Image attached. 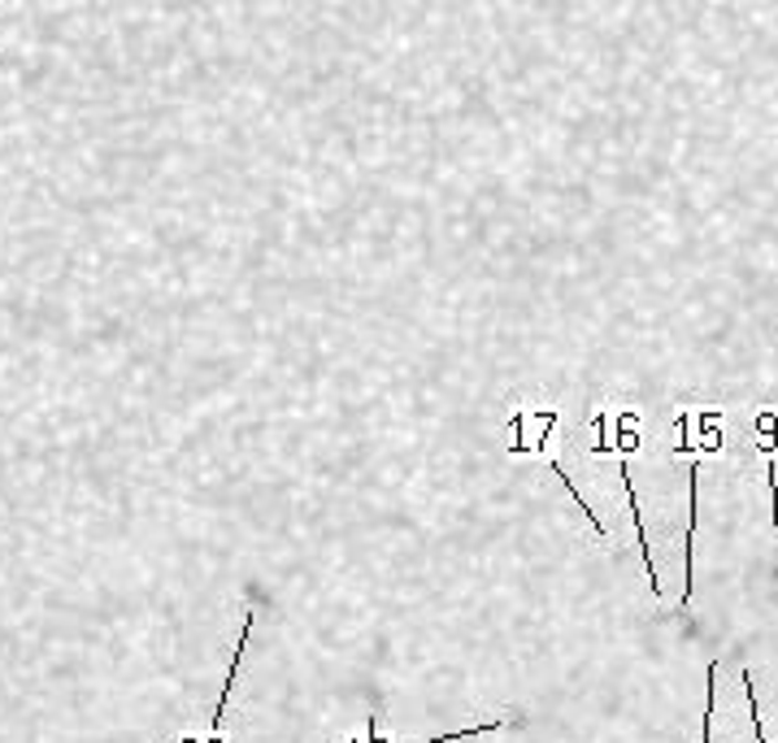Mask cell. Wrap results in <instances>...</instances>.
Wrapping results in <instances>:
<instances>
[{
  "instance_id": "obj_1",
  "label": "cell",
  "mask_w": 778,
  "mask_h": 743,
  "mask_svg": "<svg viewBox=\"0 0 778 743\" xmlns=\"http://www.w3.org/2000/svg\"><path fill=\"white\" fill-rule=\"evenodd\" d=\"M514 431H531V435H522V440H514V448L509 453H543L548 448V435L557 431V413L552 409H539V413H514Z\"/></svg>"
},
{
  "instance_id": "obj_2",
  "label": "cell",
  "mask_w": 778,
  "mask_h": 743,
  "mask_svg": "<svg viewBox=\"0 0 778 743\" xmlns=\"http://www.w3.org/2000/svg\"><path fill=\"white\" fill-rule=\"evenodd\" d=\"M622 487H626L631 514H635V526H640V553H644V574H649V587H653V596H661V578H657V566H653V553H649V535H644V514H640V501H635V478H631V465H626V461H622Z\"/></svg>"
},
{
  "instance_id": "obj_3",
  "label": "cell",
  "mask_w": 778,
  "mask_h": 743,
  "mask_svg": "<svg viewBox=\"0 0 778 743\" xmlns=\"http://www.w3.org/2000/svg\"><path fill=\"white\" fill-rule=\"evenodd\" d=\"M609 426H613V435H609V448H613V453H622V461H626L631 453H635V448H640V417L626 409V413H618Z\"/></svg>"
},
{
  "instance_id": "obj_4",
  "label": "cell",
  "mask_w": 778,
  "mask_h": 743,
  "mask_svg": "<svg viewBox=\"0 0 778 743\" xmlns=\"http://www.w3.org/2000/svg\"><path fill=\"white\" fill-rule=\"evenodd\" d=\"M248 630H252V613H243V630H240V643H236V657H231V670H227V683H222V695H218V709H214V731L222 726V713L231 704V691H236V679H240V665H243V643H248Z\"/></svg>"
},
{
  "instance_id": "obj_5",
  "label": "cell",
  "mask_w": 778,
  "mask_h": 743,
  "mask_svg": "<svg viewBox=\"0 0 778 743\" xmlns=\"http://www.w3.org/2000/svg\"><path fill=\"white\" fill-rule=\"evenodd\" d=\"M714 709H718V661L705 665V713H701V743H714Z\"/></svg>"
},
{
  "instance_id": "obj_6",
  "label": "cell",
  "mask_w": 778,
  "mask_h": 743,
  "mask_svg": "<svg viewBox=\"0 0 778 743\" xmlns=\"http://www.w3.org/2000/svg\"><path fill=\"white\" fill-rule=\"evenodd\" d=\"M548 465H552V474H557V483H561V487H566V492H570V496H574V505H579V509H583V514H588V522H592V530H597V539H609V530H604V526H600V517L592 514V505H588V496H583V492H579V487H574V478H570V474H566V469H561V465H557V461H548Z\"/></svg>"
},
{
  "instance_id": "obj_7",
  "label": "cell",
  "mask_w": 778,
  "mask_h": 743,
  "mask_svg": "<svg viewBox=\"0 0 778 743\" xmlns=\"http://www.w3.org/2000/svg\"><path fill=\"white\" fill-rule=\"evenodd\" d=\"M753 426H757V435H761V457H775V444H778V409H757Z\"/></svg>"
},
{
  "instance_id": "obj_8",
  "label": "cell",
  "mask_w": 778,
  "mask_h": 743,
  "mask_svg": "<svg viewBox=\"0 0 778 743\" xmlns=\"http://www.w3.org/2000/svg\"><path fill=\"white\" fill-rule=\"evenodd\" d=\"M739 674H744V691H748V718H753V731H757V743H770V735H766V718H761V700H757V687H753V670L744 665Z\"/></svg>"
},
{
  "instance_id": "obj_9",
  "label": "cell",
  "mask_w": 778,
  "mask_h": 743,
  "mask_svg": "<svg viewBox=\"0 0 778 743\" xmlns=\"http://www.w3.org/2000/svg\"><path fill=\"white\" fill-rule=\"evenodd\" d=\"M514 718H496V722H483V726H470V731H453V735H435V740H418V743H457V740H470V735H496L505 731Z\"/></svg>"
},
{
  "instance_id": "obj_10",
  "label": "cell",
  "mask_w": 778,
  "mask_h": 743,
  "mask_svg": "<svg viewBox=\"0 0 778 743\" xmlns=\"http://www.w3.org/2000/svg\"><path fill=\"white\" fill-rule=\"evenodd\" d=\"M766 492H770V514H775V553H778V478H775V457H766Z\"/></svg>"
}]
</instances>
